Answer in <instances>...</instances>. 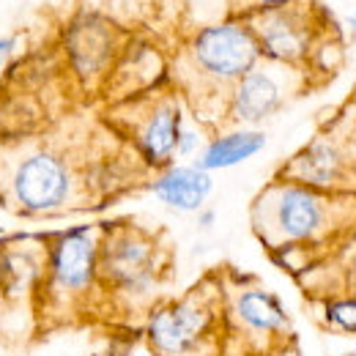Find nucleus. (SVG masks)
I'll use <instances>...</instances> for the list:
<instances>
[{
	"label": "nucleus",
	"instance_id": "1a4fd4ad",
	"mask_svg": "<svg viewBox=\"0 0 356 356\" xmlns=\"http://www.w3.org/2000/svg\"><path fill=\"white\" fill-rule=\"evenodd\" d=\"M277 176L321 192L356 195V99L343 104Z\"/></svg>",
	"mask_w": 356,
	"mask_h": 356
},
{
	"label": "nucleus",
	"instance_id": "f3484780",
	"mask_svg": "<svg viewBox=\"0 0 356 356\" xmlns=\"http://www.w3.org/2000/svg\"><path fill=\"white\" fill-rule=\"evenodd\" d=\"M293 3H299V0H227V17L252 19L258 14L280 11V8H288Z\"/></svg>",
	"mask_w": 356,
	"mask_h": 356
},
{
	"label": "nucleus",
	"instance_id": "f8f14e48",
	"mask_svg": "<svg viewBox=\"0 0 356 356\" xmlns=\"http://www.w3.org/2000/svg\"><path fill=\"white\" fill-rule=\"evenodd\" d=\"M127 42L124 31L96 11H80L63 31V52L83 88H104Z\"/></svg>",
	"mask_w": 356,
	"mask_h": 356
},
{
	"label": "nucleus",
	"instance_id": "9d476101",
	"mask_svg": "<svg viewBox=\"0 0 356 356\" xmlns=\"http://www.w3.org/2000/svg\"><path fill=\"white\" fill-rule=\"evenodd\" d=\"M247 22L258 39L261 58L282 66H296L310 72L312 58L329 42L326 36L329 17L315 0H299L288 8L258 14Z\"/></svg>",
	"mask_w": 356,
	"mask_h": 356
},
{
	"label": "nucleus",
	"instance_id": "6e6552de",
	"mask_svg": "<svg viewBox=\"0 0 356 356\" xmlns=\"http://www.w3.org/2000/svg\"><path fill=\"white\" fill-rule=\"evenodd\" d=\"M110 118L145 170L159 173L176 165L178 137L186 127V113L184 96L173 80L127 102L110 104Z\"/></svg>",
	"mask_w": 356,
	"mask_h": 356
},
{
	"label": "nucleus",
	"instance_id": "9b49d317",
	"mask_svg": "<svg viewBox=\"0 0 356 356\" xmlns=\"http://www.w3.org/2000/svg\"><path fill=\"white\" fill-rule=\"evenodd\" d=\"M310 77L312 74L307 69L261 60L233 86L227 96L225 124L258 129L280 110H285L296 96H302L307 90Z\"/></svg>",
	"mask_w": 356,
	"mask_h": 356
},
{
	"label": "nucleus",
	"instance_id": "cd10ccee",
	"mask_svg": "<svg viewBox=\"0 0 356 356\" xmlns=\"http://www.w3.org/2000/svg\"><path fill=\"white\" fill-rule=\"evenodd\" d=\"M0 356H3V354H0Z\"/></svg>",
	"mask_w": 356,
	"mask_h": 356
},
{
	"label": "nucleus",
	"instance_id": "5701e85b",
	"mask_svg": "<svg viewBox=\"0 0 356 356\" xmlns=\"http://www.w3.org/2000/svg\"><path fill=\"white\" fill-rule=\"evenodd\" d=\"M280 356H302V351H299V346H291L288 351H282Z\"/></svg>",
	"mask_w": 356,
	"mask_h": 356
},
{
	"label": "nucleus",
	"instance_id": "423d86ee",
	"mask_svg": "<svg viewBox=\"0 0 356 356\" xmlns=\"http://www.w3.org/2000/svg\"><path fill=\"white\" fill-rule=\"evenodd\" d=\"M102 225H77L55 233L47 241L42 305L47 321H80L96 305H104L99 285Z\"/></svg>",
	"mask_w": 356,
	"mask_h": 356
},
{
	"label": "nucleus",
	"instance_id": "6ab92c4d",
	"mask_svg": "<svg viewBox=\"0 0 356 356\" xmlns=\"http://www.w3.org/2000/svg\"><path fill=\"white\" fill-rule=\"evenodd\" d=\"M90 356H132V343L127 337H115V340H110L104 348H99L96 354Z\"/></svg>",
	"mask_w": 356,
	"mask_h": 356
},
{
	"label": "nucleus",
	"instance_id": "0eeeda50",
	"mask_svg": "<svg viewBox=\"0 0 356 356\" xmlns=\"http://www.w3.org/2000/svg\"><path fill=\"white\" fill-rule=\"evenodd\" d=\"M225 356H280L296 346V329L282 299L252 274L222 271Z\"/></svg>",
	"mask_w": 356,
	"mask_h": 356
},
{
	"label": "nucleus",
	"instance_id": "4468645a",
	"mask_svg": "<svg viewBox=\"0 0 356 356\" xmlns=\"http://www.w3.org/2000/svg\"><path fill=\"white\" fill-rule=\"evenodd\" d=\"M148 192L168 206L170 211L178 214H197L200 209H206V200L214 192V178L211 173L200 170L195 162L189 165H170L148 181Z\"/></svg>",
	"mask_w": 356,
	"mask_h": 356
},
{
	"label": "nucleus",
	"instance_id": "7ed1b4c3",
	"mask_svg": "<svg viewBox=\"0 0 356 356\" xmlns=\"http://www.w3.org/2000/svg\"><path fill=\"white\" fill-rule=\"evenodd\" d=\"M173 252L159 233L129 220L102 225L99 244V285L102 299L115 318H134L159 305V291L170 280Z\"/></svg>",
	"mask_w": 356,
	"mask_h": 356
},
{
	"label": "nucleus",
	"instance_id": "a878e982",
	"mask_svg": "<svg viewBox=\"0 0 356 356\" xmlns=\"http://www.w3.org/2000/svg\"><path fill=\"white\" fill-rule=\"evenodd\" d=\"M140 356H159V354H154V351H151V348L145 346V351H143V354H140Z\"/></svg>",
	"mask_w": 356,
	"mask_h": 356
},
{
	"label": "nucleus",
	"instance_id": "bb28decb",
	"mask_svg": "<svg viewBox=\"0 0 356 356\" xmlns=\"http://www.w3.org/2000/svg\"><path fill=\"white\" fill-rule=\"evenodd\" d=\"M343 356H356V351H348V354H343Z\"/></svg>",
	"mask_w": 356,
	"mask_h": 356
},
{
	"label": "nucleus",
	"instance_id": "f03ea898",
	"mask_svg": "<svg viewBox=\"0 0 356 356\" xmlns=\"http://www.w3.org/2000/svg\"><path fill=\"white\" fill-rule=\"evenodd\" d=\"M261 47L247 19L222 17L195 31L178 58L173 86L200 124H225L233 86L261 63Z\"/></svg>",
	"mask_w": 356,
	"mask_h": 356
},
{
	"label": "nucleus",
	"instance_id": "ddd939ff",
	"mask_svg": "<svg viewBox=\"0 0 356 356\" xmlns=\"http://www.w3.org/2000/svg\"><path fill=\"white\" fill-rule=\"evenodd\" d=\"M168 80H170L168 63L159 55V49L143 39H132V42H127L118 63L113 66L102 93L110 99V104H118V102H127L132 96L145 93V90L159 88Z\"/></svg>",
	"mask_w": 356,
	"mask_h": 356
},
{
	"label": "nucleus",
	"instance_id": "aec40b11",
	"mask_svg": "<svg viewBox=\"0 0 356 356\" xmlns=\"http://www.w3.org/2000/svg\"><path fill=\"white\" fill-rule=\"evenodd\" d=\"M17 42H19L17 36H0V66L17 52Z\"/></svg>",
	"mask_w": 356,
	"mask_h": 356
},
{
	"label": "nucleus",
	"instance_id": "412c9836",
	"mask_svg": "<svg viewBox=\"0 0 356 356\" xmlns=\"http://www.w3.org/2000/svg\"><path fill=\"white\" fill-rule=\"evenodd\" d=\"M214 225H217V211H214L211 206H206V209L197 211V227H200V230H211Z\"/></svg>",
	"mask_w": 356,
	"mask_h": 356
},
{
	"label": "nucleus",
	"instance_id": "dca6fc26",
	"mask_svg": "<svg viewBox=\"0 0 356 356\" xmlns=\"http://www.w3.org/2000/svg\"><path fill=\"white\" fill-rule=\"evenodd\" d=\"M318 326L332 334L356 337V293H332L318 299Z\"/></svg>",
	"mask_w": 356,
	"mask_h": 356
},
{
	"label": "nucleus",
	"instance_id": "393cba45",
	"mask_svg": "<svg viewBox=\"0 0 356 356\" xmlns=\"http://www.w3.org/2000/svg\"><path fill=\"white\" fill-rule=\"evenodd\" d=\"M0 209H8V206H6V195H3V186H0Z\"/></svg>",
	"mask_w": 356,
	"mask_h": 356
},
{
	"label": "nucleus",
	"instance_id": "39448f33",
	"mask_svg": "<svg viewBox=\"0 0 356 356\" xmlns=\"http://www.w3.org/2000/svg\"><path fill=\"white\" fill-rule=\"evenodd\" d=\"M145 346L159 356H225V302L220 274L203 277L178 299L145 315Z\"/></svg>",
	"mask_w": 356,
	"mask_h": 356
},
{
	"label": "nucleus",
	"instance_id": "b1692460",
	"mask_svg": "<svg viewBox=\"0 0 356 356\" xmlns=\"http://www.w3.org/2000/svg\"><path fill=\"white\" fill-rule=\"evenodd\" d=\"M348 28H351V31L356 33V8L351 11V14H348Z\"/></svg>",
	"mask_w": 356,
	"mask_h": 356
},
{
	"label": "nucleus",
	"instance_id": "4be33fe9",
	"mask_svg": "<svg viewBox=\"0 0 356 356\" xmlns=\"http://www.w3.org/2000/svg\"><path fill=\"white\" fill-rule=\"evenodd\" d=\"M186 3L195 6V8H203V6L211 8V6H214V0H186ZM217 3H220V8H225V14H227V0H217Z\"/></svg>",
	"mask_w": 356,
	"mask_h": 356
},
{
	"label": "nucleus",
	"instance_id": "a211bd4d",
	"mask_svg": "<svg viewBox=\"0 0 356 356\" xmlns=\"http://www.w3.org/2000/svg\"><path fill=\"white\" fill-rule=\"evenodd\" d=\"M206 145V137L200 132V127L195 124H186L184 132L178 137V151H176V159H197L200 151Z\"/></svg>",
	"mask_w": 356,
	"mask_h": 356
},
{
	"label": "nucleus",
	"instance_id": "2eb2a0df",
	"mask_svg": "<svg viewBox=\"0 0 356 356\" xmlns=\"http://www.w3.org/2000/svg\"><path fill=\"white\" fill-rule=\"evenodd\" d=\"M268 137L264 129H247V127H230L222 132H214L200 156L195 159V165L206 173H217V170H227L236 165L250 162L252 156H258L266 148Z\"/></svg>",
	"mask_w": 356,
	"mask_h": 356
},
{
	"label": "nucleus",
	"instance_id": "f257e3e1",
	"mask_svg": "<svg viewBox=\"0 0 356 356\" xmlns=\"http://www.w3.org/2000/svg\"><path fill=\"white\" fill-rule=\"evenodd\" d=\"M250 225L268 258L291 274H307L356 233V195L321 192L274 176L252 197Z\"/></svg>",
	"mask_w": 356,
	"mask_h": 356
},
{
	"label": "nucleus",
	"instance_id": "20e7f679",
	"mask_svg": "<svg viewBox=\"0 0 356 356\" xmlns=\"http://www.w3.org/2000/svg\"><path fill=\"white\" fill-rule=\"evenodd\" d=\"M6 206L19 217H58L83 209L93 192L86 168L49 143H25L0 156Z\"/></svg>",
	"mask_w": 356,
	"mask_h": 356
}]
</instances>
